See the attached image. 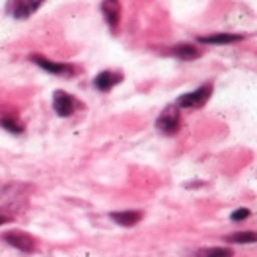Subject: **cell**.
I'll list each match as a JSON object with an SVG mask.
<instances>
[{"mask_svg":"<svg viewBox=\"0 0 257 257\" xmlns=\"http://www.w3.org/2000/svg\"><path fill=\"white\" fill-rule=\"evenodd\" d=\"M78 107H80V101L74 96L66 94L63 90H57L53 94V109L59 117H70Z\"/></svg>","mask_w":257,"mask_h":257,"instance_id":"4","label":"cell"},{"mask_svg":"<svg viewBox=\"0 0 257 257\" xmlns=\"http://www.w3.org/2000/svg\"><path fill=\"white\" fill-rule=\"evenodd\" d=\"M123 82V74L121 72H113V70H101L94 78V86L99 92H109L117 84Z\"/></svg>","mask_w":257,"mask_h":257,"instance_id":"7","label":"cell"},{"mask_svg":"<svg viewBox=\"0 0 257 257\" xmlns=\"http://www.w3.org/2000/svg\"><path fill=\"white\" fill-rule=\"evenodd\" d=\"M32 61L37 66H41L43 70H47L51 74H57V76H72L74 72H76V68L72 66V64L68 63H55V61H51L47 57H43V55H32Z\"/></svg>","mask_w":257,"mask_h":257,"instance_id":"5","label":"cell"},{"mask_svg":"<svg viewBox=\"0 0 257 257\" xmlns=\"http://www.w3.org/2000/svg\"><path fill=\"white\" fill-rule=\"evenodd\" d=\"M101 12H103L107 26L111 30H117L119 20H121V4H119V0H103L101 2Z\"/></svg>","mask_w":257,"mask_h":257,"instance_id":"9","label":"cell"},{"mask_svg":"<svg viewBox=\"0 0 257 257\" xmlns=\"http://www.w3.org/2000/svg\"><path fill=\"white\" fill-rule=\"evenodd\" d=\"M43 2L45 0H10L6 10H8L10 16L16 18V20H28L43 6Z\"/></svg>","mask_w":257,"mask_h":257,"instance_id":"3","label":"cell"},{"mask_svg":"<svg viewBox=\"0 0 257 257\" xmlns=\"http://www.w3.org/2000/svg\"><path fill=\"white\" fill-rule=\"evenodd\" d=\"M251 216V210L249 209H238L232 212V220L234 222H241V220H245V218H249Z\"/></svg>","mask_w":257,"mask_h":257,"instance_id":"15","label":"cell"},{"mask_svg":"<svg viewBox=\"0 0 257 257\" xmlns=\"http://www.w3.org/2000/svg\"><path fill=\"white\" fill-rule=\"evenodd\" d=\"M241 39H243V35H236V33H214V35L199 37V43H203V45H230V43H238Z\"/></svg>","mask_w":257,"mask_h":257,"instance_id":"11","label":"cell"},{"mask_svg":"<svg viewBox=\"0 0 257 257\" xmlns=\"http://www.w3.org/2000/svg\"><path fill=\"white\" fill-rule=\"evenodd\" d=\"M195 257H234V251L228 247H205L199 249Z\"/></svg>","mask_w":257,"mask_h":257,"instance_id":"13","label":"cell"},{"mask_svg":"<svg viewBox=\"0 0 257 257\" xmlns=\"http://www.w3.org/2000/svg\"><path fill=\"white\" fill-rule=\"evenodd\" d=\"M170 55H174V57H177L179 61H195V59H199L201 57V51L195 47V45H191V43H179V45H176V47L170 51Z\"/></svg>","mask_w":257,"mask_h":257,"instance_id":"12","label":"cell"},{"mask_svg":"<svg viewBox=\"0 0 257 257\" xmlns=\"http://www.w3.org/2000/svg\"><path fill=\"white\" fill-rule=\"evenodd\" d=\"M228 241H234V243H253L255 241V232H236L232 236H226Z\"/></svg>","mask_w":257,"mask_h":257,"instance_id":"14","label":"cell"},{"mask_svg":"<svg viewBox=\"0 0 257 257\" xmlns=\"http://www.w3.org/2000/svg\"><path fill=\"white\" fill-rule=\"evenodd\" d=\"M4 241L20 251H33V247H35L33 238L28 236L26 232H8V234H4Z\"/></svg>","mask_w":257,"mask_h":257,"instance_id":"8","label":"cell"},{"mask_svg":"<svg viewBox=\"0 0 257 257\" xmlns=\"http://www.w3.org/2000/svg\"><path fill=\"white\" fill-rule=\"evenodd\" d=\"M8 220H10V218H6V216H0V226H2V224H6Z\"/></svg>","mask_w":257,"mask_h":257,"instance_id":"16","label":"cell"},{"mask_svg":"<svg viewBox=\"0 0 257 257\" xmlns=\"http://www.w3.org/2000/svg\"><path fill=\"white\" fill-rule=\"evenodd\" d=\"M210 94H212V84L207 82V84L199 86L197 90H193L189 94H183V96L177 97L176 105L181 109H199L209 101Z\"/></svg>","mask_w":257,"mask_h":257,"instance_id":"1","label":"cell"},{"mask_svg":"<svg viewBox=\"0 0 257 257\" xmlns=\"http://www.w3.org/2000/svg\"><path fill=\"white\" fill-rule=\"evenodd\" d=\"M109 218L119 226L131 228V226L139 224L143 220V212L141 210H119V212H111Z\"/></svg>","mask_w":257,"mask_h":257,"instance_id":"10","label":"cell"},{"mask_svg":"<svg viewBox=\"0 0 257 257\" xmlns=\"http://www.w3.org/2000/svg\"><path fill=\"white\" fill-rule=\"evenodd\" d=\"M0 127L14 133V135L24 133V123L20 121L18 111L14 107H6V105H0Z\"/></svg>","mask_w":257,"mask_h":257,"instance_id":"6","label":"cell"},{"mask_svg":"<svg viewBox=\"0 0 257 257\" xmlns=\"http://www.w3.org/2000/svg\"><path fill=\"white\" fill-rule=\"evenodd\" d=\"M181 127V113H179V107L177 105H168L164 111L158 115L156 119V128L160 131L162 135H176Z\"/></svg>","mask_w":257,"mask_h":257,"instance_id":"2","label":"cell"}]
</instances>
